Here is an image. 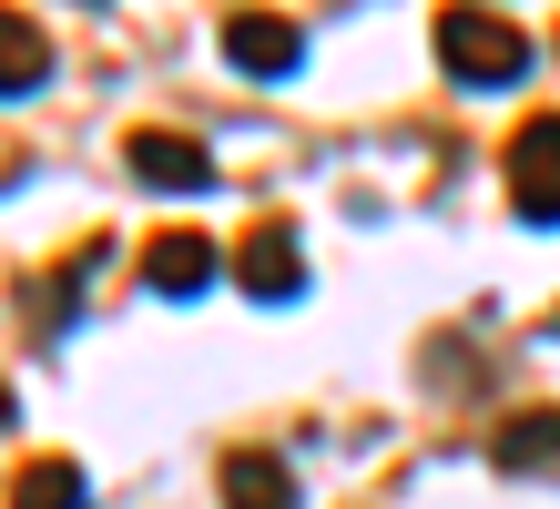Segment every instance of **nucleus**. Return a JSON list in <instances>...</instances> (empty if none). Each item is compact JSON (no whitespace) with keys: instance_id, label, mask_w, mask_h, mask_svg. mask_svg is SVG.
<instances>
[{"instance_id":"f257e3e1","label":"nucleus","mask_w":560,"mask_h":509,"mask_svg":"<svg viewBox=\"0 0 560 509\" xmlns=\"http://www.w3.org/2000/svg\"><path fill=\"white\" fill-rule=\"evenodd\" d=\"M439 61H448V82H469V92H510L530 72V31L479 11V0H448L439 11Z\"/></svg>"},{"instance_id":"f03ea898","label":"nucleus","mask_w":560,"mask_h":509,"mask_svg":"<svg viewBox=\"0 0 560 509\" xmlns=\"http://www.w3.org/2000/svg\"><path fill=\"white\" fill-rule=\"evenodd\" d=\"M500 163H510V204H520V215L560 224V113H530V123L510 132Z\"/></svg>"},{"instance_id":"7ed1b4c3","label":"nucleus","mask_w":560,"mask_h":509,"mask_svg":"<svg viewBox=\"0 0 560 509\" xmlns=\"http://www.w3.org/2000/svg\"><path fill=\"white\" fill-rule=\"evenodd\" d=\"M224 61L255 72V82H295L306 72V31L285 11H224Z\"/></svg>"},{"instance_id":"20e7f679","label":"nucleus","mask_w":560,"mask_h":509,"mask_svg":"<svg viewBox=\"0 0 560 509\" xmlns=\"http://www.w3.org/2000/svg\"><path fill=\"white\" fill-rule=\"evenodd\" d=\"M122 163H133V184H153V194H205L214 184V153L194 143V132H133V143H122Z\"/></svg>"},{"instance_id":"39448f33","label":"nucleus","mask_w":560,"mask_h":509,"mask_svg":"<svg viewBox=\"0 0 560 509\" xmlns=\"http://www.w3.org/2000/svg\"><path fill=\"white\" fill-rule=\"evenodd\" d=\"M235 286L255 305H285V296H306V255H295V234L285 224H255L245 245H235Z\"/></svg>"},{"instance_id":"423d86ee","label":"nucleus","mask_w":560,"mask_h":509,"mask_svg":"<svg viewBox=\"0 0 560 509\" xmlns=\"http://www.w3.org/2000/svg\"><path fill=\"white\" fill-rule=\"evenodd\" d=\"M143 286L153 296H205L214 286V234H153L143 245Z\"/></svg>"},{"instance_id":"0eeeda50","label":"nucleus","mask_w":560,"mask_h":509,"mask_svg":"<svg viewBox=\"0 0 560 509\" xmlns=\"http://www.w3.org/2000/svg\"><path fill=\"white\" fill-rule=\"evenodd\" d=\"M224 509H295V468L276 449H235L224 459Z\"/></svg>"},{"instance_id":"6e6552de","label":"nucleus","mask_w":560,"mask_h":509,"mask_svg":"<svg viewBox=\"0 0 560 509\" xmlns=\"http://www.w3.org/2000/svg\"><path fill=\"white\" fill-rule=\"evenodd\" d=\"M42 82H51V42L21 11H0V102H31Z\"/></svg>"},{"instance_id":"1a4fd4ad","label":"nucleus","mask_w":560,"mask_h":509,"mask_svg":"<svg viewBox=\"0 0 560 509\" xmlns=\"http://www.w3.org/2000/svg\"><path fill=\"white\" fill-rule=\"evenodd\" d=\"M489 459L510 468V479H530V468H560V418H500V438H489Z\"/></svg>"},{"instance_id":"9d476101","label":"nucleus","mask_w":560,"mask_h":509,"mask_svg":"<svg viewBox=\"0 0 560 509\" xmlns=\"http://www.w3.org/2000/svg\"><path fill=\"white\" fill-rule=\"evenodd\" d=\"M11 509H92V489H82L72 459H31L21 479H11Z\"/></svg>"}]
</instances>
